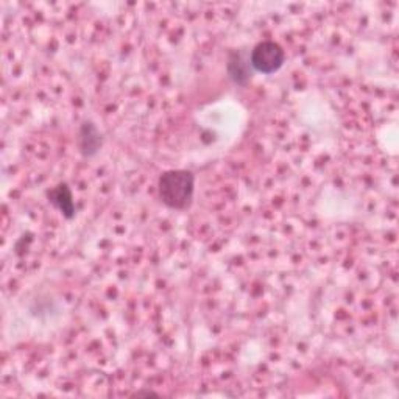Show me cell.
<instances>
[{
  "label": "cell",
  "instance_id": "1",
  "mask_svg": "<svg viewBox=\"0 0 399 399\" xmlns=\"http://www.w3.org/2000/svg\"><path fill=\"white\" fill-rule=\"evenodd\" d=\"M195 176L189 170H169L158 181L159 200L170 209L184 211L192 204Z\"/></svg>",
  "mask_w": 399,
  "mask_h": 399
},
{
  "label": "cell",
  "instance_id": "2",
  "mask_svg": "<svg viewBox=\"0 0 399 399\" xmlns=\"http://www.w3.org/2000/svg\"><path fill=\"white\" fill-rule=\"evenodd\" d=\"M285 53L279 44L273 41L259 43L251 52L250 64L251 68L261 72V74H273V72L281 69L284 64Z\"/></svg>",
  "mask_w": 399,
  "mask_h": 399
},
{
  "label": "cell",
  "instance_id": "3",
  "mask_svg": "<svg viewBox=\"0 0 399 399\" xmlns=\"http://www.w3.org/2000/svg\"><path fill=\"white\" fill-rule=\"evenodd\" d=\"M102 135L92 122H84L80 130V150L84 156H94L102 147Z\"/></svg>",
  "mask_w": 399,
  "mask_h": 399
},
{
  "label": "cell",
  "instance_id": "4",
  "mask_svg": "<svg viewBox=\"0 0 399 399\" xmlns=\"http://www.w3.org/2000/svg\"><path fill=\"white\" fill-rule=\"evenodd\" d=\"M50 203L61 211V214L68 218L75 216V204L72 198V192L68 188V184H59L49 192Z\"/></svg>",
  "mask_w": 399,
  "mask_h": 399
},
{
  "label": "cell",
  "instance_id": "5",
  "mask_svg": "<svg viewBox=\"0 0 399 399\" xmlns=\"http://www.w3.org/2000/svg\"><path fill=\"white\" fill-rule=\"evenodd\" d=\"M228 72H229V77L239 84H245L250 78V72L247 69V66H245L242 57L237 55V53H234V55H232L229 59Z\"/></svg>",
  "mask_w": 399,
  "mask_h": 399
},
{
  "label": "cell",
  "instance_id": "6",
  "mask_svg": "<svg viewBox=\"0 0 399 399\" xmlns=\"http://www.w3.org/2000/svg\"><path fill=\"white\" fill-rule=\"evenodd\" d=\"M142 395H147V396H156V393H153V391H137L135 396H142Z\"/></svg>",
  "mask_w": 399,
  "mask_h": 399
}]
</instances>
